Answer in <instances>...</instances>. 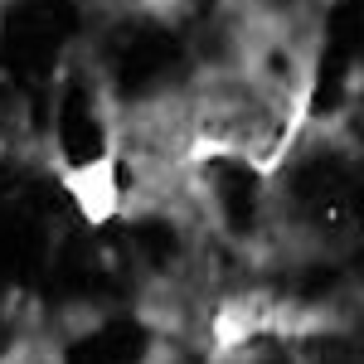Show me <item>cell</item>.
<instances>
[{
	"instance_id": "cell-7",
	"label": "cell",
	"mask_w": 364,
	"mask_h": 364,
	"mask_svg": "<svg viewBox=\"0 0 364 364\" xmlns=\"http://www.w3.org/2000/svg\"><path fill=\"white\" fill-rule=\"evenodd\" d=\"M136 243H141V252H146L151 262H170V257L180 252V238H175V228L161 224V219L141 224V228H136Z\"/></svg>"
},
{
	"instance_id": "cell-8",
	"label": "cell",
	"mask_w": 364,
	"mask_h": 364,
	"mask_svg": "<svg viewBox=\"0 0 364 364\" xmlns=\"http://www.w3.org/2000/svg\"><path fill=\"white\" fill-rule=\"evenodd\" d=\"M311 360H321V364H355V350H350L345 340H316V345H311Z\"/></svg>"
},
{
	"instance_id": "cell-3",
	"label": "cell",
	"mask_w": 364,
	"mask_h": 364,
	"mask_svg": "<svg viewBox=\"0 0 364 364\" xmlns=\"http://www.w3.org/2000/svg\"><path fill=\"white\" fill-rule=\"evenodd\" d=\"M175 73H180V44L170 34H161V29H151L136 44H127V54L117 63L122 92H151V87H161Z\"/></svg>"
},
{
	"instance_id": "cell-6",
	"label": "cell",
	"mask_w": 364,
	"mask_h": 364,
	"mask_svg": "<svg viewBox=\"0 0 364 364\" xmlns=\"http://www.w3.org/2000/svg\"><path fill=\"white\" fill-rule=\"evenodd\" d=\"M257 199H262V180L252 175L243 161H219V204H224L228 224L248 233L257 219Z\"/></svg>"
},
{
	"instance_id": "cell-5",
	"label": "cell",
	"mask_w": 364,
	"mask_h": 364,
	"mask_svg": "<svg viewBox=\"0 0 364 364\" xmlns=\"http://www.w3.org/2000/svg\"><path fill=\"white\" fill-rule=\"evenodd\" d=\"M58 141H63V156H68L73 166L102 161L107 136H102V122H97V107H92L87 87H68L63 112H58Z\"/></svg>"
},
{
	"instance_id": "cell-2",
	"label": "cell",
	"mask_w": 364,
	"mask_h": 364,
	"mask_svg": "<svg viewBox=\"0 0 364 364\" xmlns=\"http://www.w3.org/2000/svg\"><path fill=\"white\" fill-rule=\"evenodd\" d=\"M291 195L321 228H345L360 209V180L340 156H311L291 180Z\"/></svg>"
},
{
	"instance_id": "cell-4",
	"label": "cell",
	"mask_w": 364,
	"mask_h": 364,
	"mask_svg": "<svg viewBox=\"0 0 364 364\" xmlns=\"http://www.w3.org/2000/svg\"><path fill=\"white\" fill-rule=\"evenodd\" d=\"M146 350H151V336L141 321H112V326L83 336L78 345H68L63 364H141Z\"/></svg>"
},
{
	"instance_id": "cell-1",
	"label": "cell",
	"mask_w": 364,
	"mask_h": 364,
	"mask_svg": "<svg viewBox=\"0 0 364 364\" xmlns=\"http://www.w3.org/2000/svg\"><path fill=\"white\" fill-rule=\"evenodd\" d=\"M68 34H73V10L63 0H20L5 15V39H0L5 63L20 78H44Z\"/></svg>"
}]
</instances>
